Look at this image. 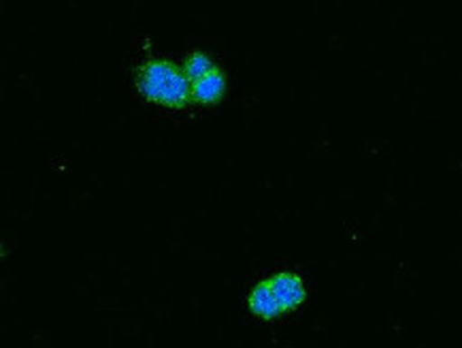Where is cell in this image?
Instances as JSON below:
<instances>
[{
  "mask_svg": "<svg viewBox=\"0 0 462 348\" xmlns=\"http://www.w3.org/2000/svg\"><path fill=\"white\" fill-rule=\"evenodd\" d=\"M269 282L282 312H292L305 302L307 297L305 282L300 280V276L292 274V271H280V274H275L273 278H269Z\"/></svg>",
  "mask_w": 462,
  "mask_h": 348,
  "instance_id": "2",
  "label": "cell"
},
{
  "mask_svg": "<svg viewBox=\"0 0 462 348\" xmlns=\"http://www.w3.org/2000/svg\"><path fill=\"white\" fill-rule=\"evenodd\" d=\"M216 67L217 64L213 62V58L207 54V52H192V54L186 56V61L181 64L183 73H186V78L192 81V84L200 78H205V75Z\"/></svg>",
  "mask_w": 462,
  "mask_h": 348,
  "instance_id": "5",
  "label": "cell"
},
{
  "mask_svg": "<svg viewBox=\"0 0 462 348\" xmlns=\"http://www.w3.org/2000/svg\"><path fill=\"white\" fill-rule=\"evenodd\" d=\"M250 308L254 315L260 318H275L282 315V308H280V304H277V297H275L273 288H271L269 280L258 282V285L252 288Z\"/></svg>",
  "mask_w": 462,
  "mask_h": 348,
  "instance_id": "4",
  "label": "cell"
},
{
  "mask_svg": "<svg viewBox=\"0 0 462 348\" xmlns=\"http://www.w3.org/2000/svg\"><path fill=\"white\" fill-rule=\"evenodd\" d=\"M226 92V78H224L222 69L216 67L205 78H200L199 81L192 84V101L209 105L220 101Z\"/></svg>",
  "mask_w": 462,
  "mask_h": 348,
  "instance_id": "3",
  "label": "cell"
},
{
  "mask_svg": "<svg viewBox=\"0 0 462 348\" xmlns=\"http://www.w3.org/2000/svg\"><path fill=\"white\" fill-rule=\"evenodd\" d=\"M137 90L147 101L164 108H188L192 101V81L183 69L167 58H147L137 69Z\"/></svg>",
  "mask_w": 462,
  "mask_h": 348,
  "instance_id": "1",
  "label": "cell"
}]
</instances>
